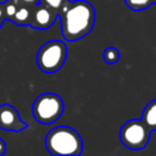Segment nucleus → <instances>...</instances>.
<instances>
[{"label":"nucleus","mask_w":156,"mask_h":156,"mask_svg":"<svg viewBox=\"0 0 156 156\" xmlns=\"http://www.w3.org/2000/svg\"><path fill=\"white\" fill-rule=\"evenodd\" d=\"M150 128L146 123L140 119H129L119 129V140L121 143L130 150H141L144 149L150 139Z\"/></svg>","instance_id":"39448f33"},{"label":"nucleus","mask_w":156,"mask_h":156,"mask_svg":"<svg viewBox=\"0 0 156 156\" xmlns=\"http://www.w3.org/2000/svg\"><path fill=\"white\" fill-rule=\"evenodd\" d=\"M5 151H6V144H5V141L2 139H0V156L4 155Z\"/></svg>","instance_id":"dca6fc26"},{"label":"nucleus","mask_w":156,"mask_h":156,"mask_svg":"<svg viewBox=\"0 0 156 156\" xmlns=\"http://www.w3.org/2000/svg\"><path fill=\"white\" fill-rule=\"evenodd\" d=\"M21 2L24 5H28L30 7H34L37 4H39V0H21Z\"/></svg>","instance_id":"2eb2a0df"},{"label":"nucleus","mask_w":156,"mask_h":156,"mask_svg":"<svg viewBox=\"0 0 156 156\" xmlns=\"http://www.w3.org/2000/svg\"><path fill=\"white\" fill-rule=\"evenodd\" d=\"M152 4H156V0H152Z\"/></svg>","instance_id":"f3484780"},{"label":"nucleus","mask_w":156,"mask_h":156,"mask_svg":"<svg viewBox=\"0 0 156 156\" xmlns=\"http://www.w3.org/2000/svg\"><path fill=\"white\" fill-rule=\"evenodd\" d=\"M58 13L44 4H37L32 10V18L29 26L34 29H49L56 21Z\"/></svg>","instance_id":"0eeeda50"},{"label":"nucleus","mask_w":156,"mask_h":156,"mask_svg":"<svg viewBox=\"0 0 156 156\" xmlns=\"http://www.w3.org/2000/svg\"><path fill=\"white\" fill-rule=\"evenodd\" d=\"M102 57H104V61L106 63H116L118 60H119V51L115 48V46H108L105 49L104 54H102Z\"/></svg>","instance_id":"9b49d317"},{"label":"nucleus","mask_w":156,"mask_h":156,"mask_svg":"<svg viewBox=\"0 0 156 156\" xmlns=\"http://www.w3.org/2000/svg\"><path fill=\"white\" fill-rule=\"evenodd\" d=\"M21 4H22L21 0H6L5 2H2L5 16H6V20L7 21H10L12 18V16L15 15V12L17 11V9H18V6Z\"/></svg>","instance_id":"9d476101"},{"label":"nucleus","mask_w":156,"mask_h":156,"mask_svg":"<svg viewBox=\"0 0 156 156\" xmlns=\"http://www.w3.org/2000/svg\"><path fill=\"white\" fill-rule=\"evenodd\" d=\"M67 57V46L62 40H49L44 43L37 52V66L44 73L60 71Z\"/></svg>","instance_id":"7ed1b4c3"},{"label":"nucleus","mask_w":156,"mask_h":156,"mask_svg":"<svg viewBox=\"0 0 156 156\" xmlns=\"http://www.w3.org/2000/svg\"><path fill=\"white\" fill-rule=\"evenodd\" d=\"M58 17L63 39L77 41L91 32L95 23V10L87 0H68L58 11Z\"/></svg>","instance_id":"f257e3e1"},{"label":"nucleus","mask_w":156,"mask_h":156,"mask_svg":"<svg viewBox=\"0 0 156 156\" xmlns=\"http://www.w3.org/2000/svg\"><path fill=\"white\" fill-rule=\"evenodd\" d=\"M45 147L54 156H78L83 151V140L76 129L58 126L46 134Z\"/></svg>","instance_id":"f03ea898"},{"label":"nucleus","mask_w":156,"mask_h":156,"mask_svg":"<svg viewBox=\"0 0 156 156\" xmlns=\"http://www.w3.org/2000/svg\"><path fill=\"white\" fill-rule=\"evenodd\" d=\"M5 21H6V16H5V11H4V5H2V2H0V28Z\"/></svg>","instance_id":"4468645a"},{"label":"nucleus","mask_w":156,"mask_h":156,"mask_svg":"<svg viewBox=\"0 0 156 156\" xmlns=\"http://www.w3.org/2000/svg\"><path fill=\"white\" fill-rule=\"evenodd\" d=\"M32 10H33V7L21 4L10 21L17 26H29L30 18H32Z\"/></svg>","instance_id":"6e6552de"},{"label":"nucleus","mask_w":156,"mask_h":156,"mask_svg":"<svg viewBox=\"0 0 156 156\" xmlns=\"http://www.w3.org/2000/svg\"><path fill=\"white\" fill-rule=\"evenodd\" d=\"M27 128L18 111L10 104L0 105V129L9 132H21Z\"/></svg>","instance_id":"423d86ee"},{"label":"nucleus","mask_w":156,"mask_h":156,"mask_svg":"<svg viewBox=\"0 0 156 156\" xmlns=\"http://www.w3.org/2000/svg\"><path fill=\"white\" fill-rule=\"evenodd\" d=\"M124 1L127 6L133 11H143L152 4V0H124Z\"/></svg>","instance_id":"f8f14e48"},{"label":"nucleus","mask_w":156,"mask_h":156,"mask_svg":"<svg viewBox=\"0 0 156 156\" xmlns=\"http://www.w3.org/2000/svg\"><path fill=\"white\" fill-rule=\"evenodd\" d=\"M141 119L146 123L150 130H156V100L149 102L143 111Z\"/></svg>","instance_id":"1a4fd4ad"},{"label":"nucleus","mask_w":156,"mask_h":156,"mask_svg":"<svg viewBox=\"0 0 156 156\" xmlns=\"http://www.w3.org/2000/svg\"><path fill=\"white\" fill-rule=\"evenodd\" d=\"M67 1H68V0H39L40 4L46 5L48 7L52 9V10L56 11L57 13H58V11L63 7V5H65Z\"/></svg>","instance_id":"ddd939ff"},{"label":"nucleus","mask_w":156,"mask_h":156,"mask_svg":"<svg viewBox=\"0 0 156 156\" xmlns=\"http://www.w3.org/2000/svg\"><path fill=\"white\" fill-rule=\"evenodd\" d=\"M65 104L60 95L55 93H43L33 102L32 112L35 121L43 124L56 122L63 113Z\"/></svg>","instance_id":"20e7f679"}]
</instances>
